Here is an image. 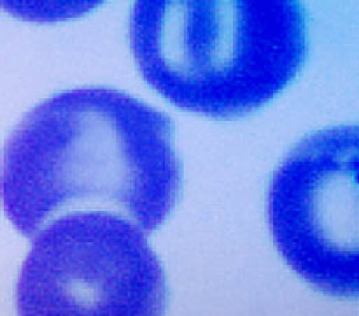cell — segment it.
I'll list each match as a JSON object with an SVG mask.
<instances>
[{"label":"cell","instance_id":"obj_5","mask_svg":"<svg viewBox=\"0 0 359 316\" xmlns=\"http://www.w3.org/2000/svg\"><path fill=\"white\" fill-rule=\"evenodd\" d=\"M107 0H0V9L30 23H60L76 20Z\"/></svg>","mask_w":359,"mask_h":316},{"label":"cell","instance_id":"obj_1","mask_svg":"<svg viewBox=\"0 0 359 316\" xmlns=\"http://www.w3.org/2000/svg\"><path fill=\"white\" fill-rule=\"evenodd\" d=\"M181 164L170 118L109 88L53 95L13 130L0 158V202L23 235L62 211L105 207L153 232L177 202Z\"/></svg>","mask_w":359,"mask_h":316},{"label":"cell","instance_id":"obj_4","mask_svg":"<svg viewBox=\"0 0 359 316\" xmlns=\"http://www.w3.org/2000/svg\"><path fill=\"white\" fill-rule=\"evenodd\" d=\"M358 164V126H330L293 147L269 188V223L280 255L333 297L359 290Z\"/></svg>","mask_w":359,"mask_h":316},{"label":"cell","instance_id":"obj_2","mask_svg":"<svg viewBox=\"0 0 359 316\" xmlns=\"http://www.w3.org/2000/svg\"><path fill=\"white\" fill-rule=\"evenodd\" d=\"M128 35L151 88L217 119L269 104L307 58L302 0H135Z\"/></svg>","mask_w":359,"mask_h":316},{"label":"cell","instance_id":"obj_3","mask_svg":"<svg viewBox=\"0 0 359 316\" xmlns=\"http://www.w3.org/2000/svg\"><path fill=\"white\" fill-rule=\"evenodd\" d=\"M39 232L18 277V316H165L163 267L132 221L79 211Z\"/></svg>","mask_w":359,"mask_h":316}]
</instances>
